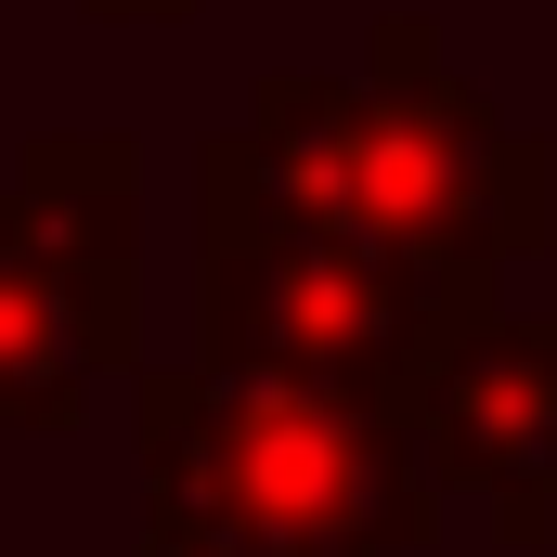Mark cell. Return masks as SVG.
<instances>
[{"label": "cell", "mask_w": 557, "mask_h": 557, "mask_svg": "<svg viewBox=\"0 0 557 557\" xmlns=\"http://www.w3.org/2000/svg\"><path fill=\"white\" fill-rule=\"evenodd\" d=\"M131 467L156 519H195L234 557H416L454 519L389 403L221 376L195 350L131 376Z\"/></svg>", "instance_id": "cell-2"}, {"label": "cell", "mask_w": 557, "mask_h": 557, "mask_svg": "<svg viewBox=\"0 0 557 557\" xmlns=\"http://www.w3.org/2000/svg\"><path fill=\"white\" fill-rule=\"evenodd\" d=\"M195 234H363L416 273L493 285L557 234V156L480 104L428 13H376L363 65H273L195 143Z\"/></svg>", "instance_id": "cell-1"}, {"label": "cell", "mask_w": 557, "mask_h": 557, "mask_svg": "<svg viewBox=\"0 0 557 557\" xmlns=\"http://www.w3.org/2000/svg\"><path fill=\"white\" fill-rule=\"evenodd\" d=\"M493 311V285L416 273L363 234H195V363L389 403Z\"/></svg>", "instance_id": "cell-3"}, {"label": "cell", "mask_w": 557, "mask_h": 557, "mask_svg": "<svg viewBox=\"0 0 557 557\" xmlns=\"http://www.w3.org/2000/svg\"><path fill=\"white\" fill-rule=\"evenodd\" d=\"M104 376H143V273L65 260L0 182V441H52Z\"/></svg>", "instance_id": "cell-5"}, {"label": "cell", "mask_w": 557, "mask_h": 557, "mask_svg": "<svg viewBox=\"0 0 557 557\" xmlns=\"http://www.w3.org/2000/svg\"><path fill=\"white\" fill-rule=\"evenodd\" d=\"M26 221L91 260V273H143V156L117 131H26V169H13Z\"/></svg>", "instance_id": "cell-6"}, {"label": "cell", "mask_w": 557, "mask_h": 557, "mask_svg": "<svg viewBox=\"0 0 557 557\" xmlns=\"http://www.w3.org/2000/svg\"><path fill=\"white\" fill-rule=\"evenodd\" d=\"M441 506H480L493 545L557 532V311H480L416 389H403Z\"/></svg>", "instance_id": "cell-4"}, {"label": "cell", "mask_w": 557, "mask_h": 557, "mask_svg": "<svg viewBox=\"0 0 557 557\" xmlns=\"http://www.w3.org/2000/svg\"><path fill=\"white\" fill-rule=\"evenodd\" d=\"M131 557H234V545H208L195 519H156V506H143V545H131Z\"/></svg>", "instance_id": "cell-7"}, {"label": "cell", "mask_w": 557, "mask_h": 557, "mask_svg": "<svg viewBox=\"0 0 557 557\" xmlns=\"http://www.w3.org/2000/svg\"><path fill=\"white\" fill-rule=\"evenodd\" d=\"M91 13H104V26H182L195 0H91Z\"/></svg>", "instance_id": "cell-8"}]
</instances>
